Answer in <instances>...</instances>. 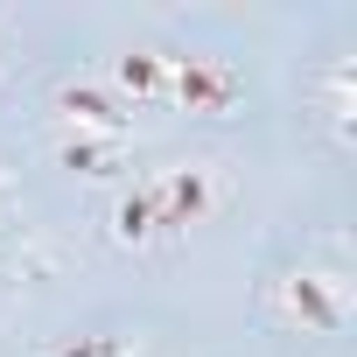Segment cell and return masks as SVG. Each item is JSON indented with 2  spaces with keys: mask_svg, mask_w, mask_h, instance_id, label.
I'll use <instances>...</instances> for the list:
<instances>
[{
  "mask_svg": "<svg viewBox=\"0 0 357 357\" xmlns=\"http://www.w3.org/2000/svg\"><path fill=\"white\" fill-rule=\"evenodd\" d=\"M266 315L280 329H301V336H336L350 322V280L336 266H287L266 287Z\"/></svg>",
  "mask_w": 357,
  "mask_h": 357,
  "instance_id": "cell-1",
  "label": "cell"
},
{
  "mask_svg": "<svg viewBox=\"0 0 357 357\" xmlns=\"http://www.w3.org/2000/svg\"><path fill=\"white\" fill-rule=\"evenodd\" d=\"M140 183H147V197H154V211H161V238L190 231V225H211V218L225 211V183H218L211 161H168V168L140 175Z\"/></svg>",
  "mask_w": 357,
  "mask_h": 357,
  "instance_id": "cell-2",
  "label": "cell"
},
{
  "mask_svg": "<svg viewBox=\"0 0 357 357\" xmlns=\"http://www.w3.org/2000/svg\"><path fill=\"white\" fill-rule=\"evenodd\" d=\"M238 98H245V77H238L231 56H211V50H168V91H161V105H183V112L218 119V112H231Z\"/></svg>",
  "mask_w": 357,
  "mask_h": 357,
  "instance_id": "cell-3",
  "label": "cell"
},
{
  "mask_svg": "<svg viewBox=\"0 0 357 357\" xmlns=\"http://www.w3.org/2000/svg\"><path fill=\"white\" fill-rule=\"evenodd\" d=\"M56 119H63V133H112V140H126V105L105 84H91V77L56 84Z\"/></svg>",
  "mask_w": 357,
  "mask_h": 357,
  "instance_id": "cell-4",
  "label": "cell"
},
{
  "mask_svg": "<svg viewBox=\"0 0 357 357\" xmlns=\"http://www.w3.org/2000/svg\"><path fill=\"white\" fill-rule=\"evenodd\" d=\"M105 91H112V98H133V105H161V91H168V50H147V43L119 50Z\"/></svg>",
  "mask_w": 357,
  "mask_h": 357,
  "instance_id": "cell-5",
  "label": "cell"
},
{
  "mask_svg": "<svg viewBox=\"0 0 357 357\" xmlns=\"http://www.w3.org/2000/svg\"><path fill=\"white\" fill-rule=\"evenodd\" d=\"M315 105H322L329 140L350 147V112H357V70H350V56H329V63H322V77H315Z\"/></svg>",
  "mask_w": 357,
  "mask_h": 357,
  "instance_id": "cell-6",
  "label": "cell"
},
{
  "mask_svg": "<svg viewBox=\"0 0 357 357\" xmlns=\"http://www.w3.org/2000/svg\"><path fill=\"white\" fill-rule=\"evenodd\" d=\"M105 231H112V245H133V252L161 238V211H154L147 183H126V190L112 197V211H105Z\"/></svg>",
  "mask_w": 357,
  "mask_h": 357,
  "instance_id": "cell-7",
  "label": "cell"
},
{
  "mask_svg": "<svg viewBox=\"0 0 357 357\" xmlns=\"http://www.w3.org/2000/svg\"><path fill=\"white\" fill-rule=\"evenodd\" d=\"M119 147L126 140H112V133H63L56 140V161L77 168V175H105V168H119Z\"/></svg>",
  "mask_w": 357,
  "mask_h": 357,
  "instance_id": "cell-8",
  "label": "cell"
},
{
  "mask_svg": "<svg viewBox=\"0 0 357 357\" xmlns=\"http://www.w3.org/2000/svg\"><path fill=\"white\" fill-rule=\"evenodd\" d=\"M43 357H133V343H126V336H63V343H50Z\"/></svg>",
  "mask_w": 357,
  "mask_h": 357,
  "instance_id": "cell-9",
  "label": "cell"
},
{
  "mask_svg": "<svg viewBox=\"0 0 357 357\" xmlns=\"http://www.w3.org/2000/svg\"><path fill=\"white\" fill-rule=\"evenodd\" d=\"M0 190H8V168H0Z\"/></svg>",
  "mask_w": 357,
  "mask_h": 357,
  "instance_id": "cell-10",
  "label": "cell"
},
{
  "mask_svg": "<svg viewBox=\"0 0 357 357\" xmlns=\"http://www.w3.org/2000/svg\"><path fill=\"white\" fill-rule=\"evenodd\" d=\"M0 63H8V50H0Z\"/></svg>",
  "mask_w": 357,
  "mask_h": 357,
  "instance_id": "cell-11",
  "label": "cell"
}]
</instances>
